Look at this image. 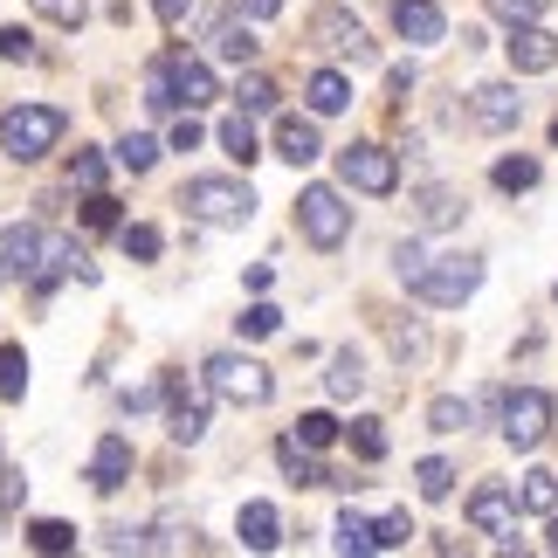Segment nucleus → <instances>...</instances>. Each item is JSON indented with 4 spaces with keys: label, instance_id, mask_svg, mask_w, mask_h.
<instances>
[{
    "label": "nucleus",
    "instance_id": "nucleus-1",
    "mask_svg": "<svg viewBox=\"0 0 558 558\" xmlns=\"http://www.w3.org/2000/svg\"><path fill=\"white\" fill-rule=\"evenodd\" d=\"M56 138H62V111H49V104H14V111L0 118V153L21 159V166L56 153Z\"/></svg>",
    "mask_w": 558,
    "mask_h": 558
},
{
    "label": "nucleus",
    "instance_id": "nucleus-2",
    "mask_svg": "<svg viewBox=\"0 0 558 558\" xmlns=\"http://www.w3.org/2000/svg\"><path fill=\"white\" fill-rule=\"evenodd\" d=\"M180 207L193 214V221H207V228H242L255 214V193L242 180H186Z\"/></svg>",
    "mask_w": 558,
    "mask_h": 558
},
{
    "label": "nucleus",
    "instance_id": "nucleus-3",
    "mask_svg": "<svg viewBox=\"0 0 558 558\" xmlns=\"http://www.w3.org/2000/svg\"><path fill=\"white\" fill-rule=\"evenodd\" d=\"M201 373H207V386H214V393H221V400H234V407H263V400L276 393L269 366H263V359H248V352H214Z\"/></svg>",
    "mask_w": 558,
    "mask_h": 558
},
{
    "label": "nucleus",
    "instance_id": "nucleus-4",
    "mask_svg": "<svg viewBox=\"0 0 558 558\" xmlns=\"http://www.w3.org/2000/svg\"><path fill=\"white\" fill-rule=\"evenodd\" d=\"M296 228H304L311 248H338L352 234V207L338 201V186H304L296 193Z\"/></svg>",
    "mask_w": 558,
    "mask_h": 558
},
{
    "label": "nucleus",
    "instance_id": "nucleus-5",
    "mask_svg": "<svg viewBox=\"0 0 558 558\" xmlns=\"http://www.w3.org/2000/svg\"><path fill=\"white\" fill-rule=\"evenodd\" d=\"M476 283H483V263H476V255H435L414 296H421V304H435V311H456V304L476 296Z\"/></svg>",
    "mask_w": 558,
    "mask_h": 558
},
{
    "label": "nucleus",
    "instance_id": "nucleus-6",
    "mask_svg": "<svg viewBox=\"0 0 558 558\" xmlns=\"http://www.w3.org/2000/svg\"><path fill=\"white\" fill-rule=\"evenodd\" d=\"M551 421H558V400L538 393V386L504 393V441H510V448H538V441L551 435Z\"/></svg>",
    "mask_w": 558,
    "mask_h": 558
},
{
    "label": "nucleus",
    "instance_id": "nucleus-7",
    "mask_svg": "<svg viewBox=\"0 0 558 558\" xmlns=\"http://www.w3.org/2000/svg\"><path fill=\"white\" fill-rule=\"evenodd\" d=\"M207 373H173L166 379V421H173V441H201L207 435Z\"/></svg>",
    "mask_w": 558,
    "mask_h": 558
},
{
    "label": "nucleus",
    "instance_id": "nucleus-8",
    "mask_svg": "<svg viewBox=\"0 0 558 558\" xmlns=\"http://www.w3.org/2000/svg\"><path fill=\"white\" fill-rule=\"evenodd\" d=\"M338 180L359 186V193H393L400 186V159L386 145H345L338 153Z\"/></svg>",
    "mask_w": 558,
    "mask_h": 558
},
{
    "label": "nucleus",
    "instance_id": "nucleus-9",
    "mask_svg": "<svg viewBox=\"0 0 558 558\" xmlns=\"http://www.w3.org/2000/svg\"><path fill=\"white\" fill-rule=\"evenodd\" d=\"M504 56H510V70H518V76H545V70H558V35L538 28V21H518L510 41H504Z\"/></svg>",
    "mask_w": 558,
    "mask_h": 558
},
{
    "label": "nucleus",
    "instance_id": "nucleus-10",
    "mask_svg": "<svg viewBox=\"0 0 558 558\" xmlns=\"http://www.w3.org/2000/svg\"><path fill=\"white\" fill-rule=\"evenodd\" d=\"M311 41H317V49H331V56H352V62H366V56H373L366 28H359L345 8H317V14H311Z\"/></svg>",
    "mask_w": 558,
    "mask_h": 558
},
{
    "label": "nucleus",
    "instance_id": "nucleus-11",
    "mask_svg": "<svg viewBox=\"0 0 558 558\" xmlns=\"http://www.w3.org/2000/svg\"><path fill=\"white\" fill-rule=\"evenodd\" d=\"M518 489H504V483H483L476 497H469V524L489 531V538H518Z\"/></svg>",
    "mask_w": 558,
    "mask_h": 558
},
{
    "label": "nucleus",
    "instance_id": "nucleus-12",
    "mask_svg": "<svg viewBox=\"0 0 558 558\" xmlns=\"http://www.w3.org/2000/svg\"><path fill=\"white\" fill-rule=\"evenodd\" d=\"M469 118H476L483 132H510V124L524 118L518 83H483V90H469Z\"/></svg>",
    "mask_w": 558,
    "mask_h": 558
},
{
    "label": "nucleus",
    "instance_id": "nucleus-13",
    "mask_svg": "<svg viewBox=\"0 0 558 558\" xmlns=\"http://www.w3.org/2000/svg\"><path fill=\"white\" fill-rule=\"evenodd\" d=\"M166 76H173V97L186 104V111H201V104H214V97H221V90H214V70H207L201 56H186V49H173V56H166Z\"/></svg>",
    "mask_w": 558,
    "mask_h": 558
},
{
    "label": "nucleus",
    "instance_id": "nucleus-14",
    "mask_svg": "<svg viewBox=\"0 0 558 558\" xmlns=\"http://www.w3.org/2000/svg\"><path fill=\"white\" fill-rule=\"evenodd\" d=\"M393 28H400V41L427 49V41H441V35H448V21H441L435 0H393Z\"/></svg>",
    "mask_w": 558,
    "mask_h": 558
},
{
    "label": "nucleus",
    "instance_id": "nucleus-15",
    "mask_svg": "<svg viewBox=\"0 0 558 558\" xmlns=\"http://www.w3.org/2000/svg\"><path fill=\"white\" fill-rule=\"evenodd\" d=\"M41 248H49V234H41V228H8V234H0V269H8V276H28V283H35Z\"/></svg>",
    "mask_w": 558,
    "mask_h": 558
},
{
    "label": "nucleus",
    "instance_id": "nucleus-16",
    "mask_svg": "<svg viewBox=\"0 0 558 558\" xmlns=\"http://www.w3.org/2000/svg\"><path fill=\"white\" fill-rule=\"evenodd\" d=\"M276 462H283V476H290L296 489H325V483H331V469L317 462V448H311V441H296V435L276 441Z\"/></svg>",
    "mask_w": 558,
    "mask_h": 558
},
{
    "label": "nucleus",
    "instance_id": "nucleus-17",
    "mask_svg": "<svg viewBox=\"0 0 558 558\" xmlns=\"http://www.w3.org/2000/svg\"><path fill=\"white\" fill-rule=\"evenodd\" d=\"M124 476H132V441H124V435H104L97 456H90V489L111 497V489H124Z\"/></svg>",
    "mask_w": 558,
    "mask_h": 558
},
{
    "label": "nucleus",
    "instance_id": "nucleus-18",
    "mask_svg": "<svg viewBox=\"0 0 558 558\" xmlns=\"http://www.w3.org/2000/svg\"><path fill=\"white\" fill-rule=\"evenodd\" d=\"M248 551H276L283 545V518H276V504H242V518H234Z\"/></svg>",
    "mask_w": 558,
    "mask_h": 558
},
{
    "label": "nucleus",
    "instance_id": "nucleus-19",
    "mask_svg": "<svg viewBox=\"0 0 558 558\" xmlns=\"http://www.w3.org/2000/svg\"><path fill=\"white\" fill-rule=\"evenodd\" d=\"M462 214H469V207H462L456 186H421V193H414V221H421V228H456Z\"/></svg>",
    "mask_w": 558,
    "mask_h": 558
},
{
    "label": "nucleus",
    "instance_id": "nucleus-20",
    "mask_svg": "<svg viewBox=\"0 0 558 558\" xmlns=\"http://www.w3.org/2000/svg\"><path fill=\"white\" fill-rule=\"evenodd\" d=\"M325 145H317V124L311 118H283L276 124V159H290V166H311Z\"/></svg>",
    "mask_w": 558,
    "mask_h": 558
},
{
    "label": "nucleus",
    "instance_id": "nucleus-21",
    "mask_svg": "<svg viewBox=\"0 0 558 558\" xmlns=\"http://www.w3.org/2000/svg\"><path fill=\"white\" fill-rule=\"evenodd\" d=\"M331 551H345V558L379 551V524H366L359 510H338V524H331Z\"/></svg>",
    "mask_w": 558,
    "mask_h": 558
},
{
    "label": "nucleus",
    "instance_id": "nucleus-22",
    "mask_svg": "<svg viewBox=\"0 0 558 558\" xmlns=\"http://www.w3.org/2000/svg\"><path fill=\"white\" fill-rule=\"evenodd\" d=\"M304 97H311V111H317V118H338V111H345V104H352V83L338 76V70H311Z\"/></svg>",
    "mask_w": 558,
    "mask_h": 558
},
{
    "label": "nucleus",
    "instance_id": "nucleus-23",
    "mask_svg": "<svg viewBox=\"0 0 558 558\" xmlns=\"http://www.w3.org/2000/svg\"><path fill=\"white\" fill-rule=\"evenodd\" d=\"M207 41H214V56H221V62H255V35H248L234 14H214Z\"/></svg>",
    "mask_w": 558,
    "mask_h": 558
},
{
    "label": "nucleus",
    "instance_id": "nucleus-24",
    "mask_svg": "<svg viewBox=\"0 0 558 558\" xmlns=\"http://www.w3.org/2000/svg\"><path fill=\"white\" fill-rule=\"evenodd\" d=\"M325 386H331V400H359V393H366V366H359V352H331Z\"/></svg>",
    "mask_w": 558,
    "mask_h": 558
},
{
    "label": "nucleus",
    "instance_id": "nucleus-25",
    "mask_svg": "<svg viewBox=\"0 0 558 558\" xmlns=\"http://www.w3.org/2000/svg\"><path fill=\"white\" fill-rule=\"evenodd\" d=\"M345 441H352V456H359V462H379V456H386V427H379L373 414H359V421L345 427Z\"/></svg>",
    "mask_w": 558,
    "mask_h": 558
},
{
    "label": "nucleus",
    "instance_id": "nucleus-26",
    "mask_svg": "<svg viewBox=\"0 0 558 558\" xmlns=\"http://www.w3.org/2000/svg\"><path fill=\"white\" fill-rule=\"evenodd\" d=\"M21 393H28V352L0 345V400H21Z\"/></svg>",
    "mask_w": 558,
    "mask_h": 558
},
{
    "label": "nucleus",
    "instance_id": "nucleus-27",
    "mask_svg": "<svg viewBox=\"0 0 558 558\" xmlns=\"http://www.w3.org/2000/svg\"><path fill=\"white\" fill-rule=\"evenodd\" d=\"M414 483H421V497H427V504H441L448 489H456V469H448L441 456H427V462L414 469Z\"/></svg>",
    "mask_w": 558,
    "mask_h": 558
},
{
    "label": "nucleus",
    "instance_id": "nucleus-28",
    "mask_svg": "<svg viewBox=\"0 0 558 558\" xmlns=\"http://www.w3.org/2000/svg\"><path fill=\"white\" fill-rule=\"evenodd\" d=\"M221 145H228V159H234V166H248V159H263V153H255V132H248V111L221 124Z\"/></svg>",
    "mask_w": 558,
    "mask_h": 558
},
{
    "label": "nucleus",
    "instance_id": "nucleus-29",
    "mask_svg": "<svg viewBox=\"0 0 558 558\" xmlns=\"http://www.w3.org/2000/svg\"><path fill=\"white\" fill-rule=\"evenodd\" d=\"M489 180H497L504 193H531V186H538V159H497Z\"/></svg>",
    "mask_w": 558,
    "mask_h": 558
},
{
    "label": "nucleus",
    "instance_id": "nucleus-30",
    "mask_svg": "<svg viewBox=\"0 0 558 558\" xmlns=\"http://www.w3.org/2000/svg\"><path fill=\"white\" fill-rule=\"evenodd\" d=\"M153 159H159V145L145 138V132H132V138H118V166H124V173H153Z\"/></svg>",
    "mask_w": 558,
    "mask_h": 558
},
{
    "label": "nucleus",
    "instance_id": "nucleus-31",
    "mask_svg": "<svg viewBox=\"0 0 558 558\" xmlns=\"http://www.w3.org/2000/svg\"><path fill=\"white\" fill-rule=\"evenodd\" d=\"M427 427H441V435H462V427H469V400L441 393L435 407H427Z\"/></svg>",
    "mask_w": 558,
    "mask_h": 558
},
{
    "label": "nucleus",
    "instance_id": "nucleus-32",
    "mask_svg": "<svg viewBox=\"0 0 558 558\" xmlns=\"http://www.w3.org/2000/svg\"><path fill=\"white\" fill-rule=\"evenodd\" d=\"M41 21H56V28H83L90 21V0H35Z\"/></svg>",
    "mask_w": 558,
    "mask_h": 558
},
{
    "label": "nucleus",
    "instance_id": "nucleus-33",
    "mask_svg": "<svg viewBox=\"0 0 558 558\" xmlns=\"http://www.w3.org/2000/svg\"><path fill=\"white\" fill-rule=\"evenodd\" d=\"M28 545L56 558V551H70V545H76V531H70V524H56V518H41V524H28Z\"/></svg>",
    "mask_w": 558,
    "mask_h": 558
},
{
    "label": "nucleus",
    "instance_id": "nucleus-34",
    "mask_svg": "<svg viewBox=\"0 0 558 558\" xmlns=\"http://www.w3.org/2000/svg\"><path fill=\"white\" fill-rule=\"evenodd\" d=\"M518 504H524V510H551V504H558V476H545V469H531V476H524V489H518Z\"/></svg>",
    "mask_w": 558,
    "mask_h": 558
},
{
    "label": "nucleus",
    "instance_id": "nucleus-35",
    "mask_svg": "<svg viewBox=\"0 0 558 558\" xmlns=\"http://www.w3.org/2000/svg\"><path fill=\"white\" fill-rule=\"evenodd\" d=\"M118 242H124V255H132V263H153V255H159V228L132 221V228H118Z\"/></svg>",
    "mask_w": 558,
    "mask_h": 558
},
{
    "label": "nucleus",
    "instance_id": "nucleus-36",
    "mask_svg": "<svg viewBox=\"0 0 558 558\" xmlns=\"http://www.w3.org/2000/svg\"><path fill=\"white\" fill-rule=\"evenodd\" d=\"M234 97H242V111H248V118L276 111V83H269V76H242V90H234Z\"/></svg>",
    "mask_w": 558,
    "mask_h": 558
},
{
    "label": "nucleus",
    "instance_id": "nucleus-37",
    "mask_svg": "<svg viewBox=\"0 0 558 558\" xmlns=\"http://www.w3.org/2000/svg\"><path fill=\"white\" fill-rule=\"evenodd\" d=\"M427 263H435V255H421L414 242H400V248H393V269H400V283H407V290H421V276H427Z\"/></svg>",
    "mask_w": 558,
    "mask_h": 558
},
{
    "label": "nucleus",
    "instance_id": "nucleus-38",
    "mask_svg": "<svg viewBox=\"0 0 558 558\" xmlns=\"http://www.w3.org/2000/svg\"><path fill=\"white\" fill-rule=\"evenodd\" d=\"M234 325H242V338H269L276 325H283V311H276V304H248L242 317H234Z\"/></svg>",
    "mask_w": 558,
    "mask_h": 558
},
{
    "label": "nucleus",
    "instance_id": "nucleus-39",
    "mask_svg": "<svg viewBox=\"0 0 558 558\" xmlns=\"http://www.w3.org/2000/svg\"><path fill=\"white\" fill-rule=\"evenodd\" d=\"M407 538H414V518H407V510L379 518V551H407Z\"/></svg>",
    "mask_w": 558,
    "mask_h": 558
},
{
    "label": "nucleus",
    "instance_id": "nucleus-40",
    "mask_svg": "<svg viewBox=\"0 0 558 558\" xmlns=\"http://www.w3.org/2000/svg\"><path fill=\"white\" fill-rule=\"evenodd\" d=\"M173 104H180L173 97V76H166V62H159V70L145 76V111H173Z\"/></svg>",
    "mask_w": 558,
    "mask_h": 558
},
{
    "label": "nucleus",
    "instance_id": "nucleus-41",
    "mask_svg": "<svg viewBox=\"0 0 558 558\" xmlns=\"http://www.w3.org/2000/svg\"><path fill=\"white\" fill-rule=\"evenodd\" d=\"M489 14H497L504 28H518V21H538L545 14V0H489Z\"/></svg>",
    "mask_w": 558,
    "mask_h": 558
},
{
    "label": "nucleus",
    "instance_id": "nucleus-42",
    "mask_svg": "<svg viewBox=\"0 0 558 558\" xmlns=\"http://www.w3.org/2000/svg\"><path fill=\"white\" fill-rule=\"evenodd\" d=\"M338 435V421L331 414H304V421H296V441H311V448H325Z\"/></svg>",
    "mask_w": 558,
    "mask_h": 558
},
{
    "label": "nucleus",
    "instance_id": "nucleus-43",
    "mask_svg": "<svg viewBox=\"0 0 558 558\" xmlns=\"http://www.w3.org/2000/svg\"><path fill=\"white\" fill-rule=\"evenodd\" d=\"M0 56H8V62H35V35L28 28H0Z\"/></svg>",
    "mask_w": 558,
    "mask_h": 558
},
{
    "label": "nucleus",
    "instance_id": "nucleus-44",
    "mask_svg": "<svg viewBox=\"0 0 558 558\" xmlns=\"http://www.w3.org/2000/svg\"><path fill=\"white\" fill-rule=\"evenodd\" d=\"M83 221H90V228H118V201H111V193H90V207H83Z\"/></svg>",
    "mask_w": 558,
    "mask_h": 558
},
{
    "label": "nucleus",
    "instance_id": "nucleus-45",
    "mask_svg": "<svg viewBox=\"0 0 558 558\" xmlns=\"http://www.w3.org/2000/svg\"><path fill=\"white\" fill-rule=\"evenodd\" d=\"M76 186H90V193L104 186V159L97 153H76Z\"/></svg>",
    "mask_w": 558,
    "mask_h": 558
},
{
    "label": "nucleus",
    "instance_id": "nucleus-46",
    "mask_svg": "<svg viewBox=\"0 0 558 558\" xmlns=\"http://www.w3.org/2000/svg\"><path fill=\"white\" fill-rule=\"evenodd\" d=\"M193 145H201V118H193V111H186V118L173 124V153H193Z\"/></svg>",
    "mask_w": 558,
    "mask_h": 558
},
{
    "label": "nucleus",
    "instance_id": "nucleus-47",
    "mask_svg": "<svg viewBox=\"0 0 558 558\" xmlns=\"http://www.w3.org/2000/svg\"><path fill=\"white\" fill-rule=\"evenodd\" d=\"M159 393H166V386H138V393H124V407H132V414H153Z\"/></svg>",
    "mask_w": 558,
    "mask_h": 558
},
{
    "label": "nucleus",
    "instance_id": "nucleus-48",
    "mask_svg": "<svg viewBox=\"0 0 558 558\" xmlns=\"http://www.w3.org/2000/svg\"><path fill=\"white\" fill-rule=\"evenodd\" d=\"M21 497H28V483H21V476H0V510H14Z\"/></svg>",
    "mask_w": 558,
    "mask_h": 558
},
{
    "label": "nucleus",
    "instance_id": "nucleus-49",
    "mask_svg": "<svg viewBox=\"0 0 558 558\" xmlns=\"http://www.w3.org/2000/svg\"><path fill=\"white\" fill-rule=\"evenodd\" d=\"M186 8H193V0H153V14H159V21H186Z\"/></svg>",
    "mask_w": 558,
    "mask_h": 558
},
{
    "label": "nucleus",
    "instance_id": "nucleus-50",
    "mask_svg": "<svg viewBox=\"0 0 558 558\" xmlns=\"http://www.w3.org/2000/svg\"><path fill=\"white\" fill-rule=\"evenodd\" d=\"M242 14H255V21H269V14H283V0H242Z\"/></svg>",
    "mask_w": 558,
    "mask_h": 558
},
{
    "label": "nucleus",
    "instance_id": "nucleus-51",
    "mask_svg": "<svg viewBox=\"0 0 558 558\" xmlns=\"http://www.w3.org/2000/svg\"><path fill=\"white\" fill-rule=\"evenodd\" d=\"M545 551H558V518H551V524H545Z\"/></svg>",
    "mask_w": 558,
    "mask_h": 558
},
{
    "label": "nucleus",
    "instance_id": "nucleus-52",
    "mask_svg": "<svg viewBox=\"0 0 558 558\" xmlns=\"http://www.w3.org/2000/svg\"><path fill=\"white\" fill-rule=\"evenodd\" d=\"M551 145H558V118H551Z\"/></svg>",
    "mask_w": 558,
    "mask_h": 558
},
{
    "label": "nucleus",
    "instance_id": "nucleus-53",
    "mask_svg": "<svg viewBox=\"0 0 558 558\" xmlns=\"http://www.w3.org/2000/svg\"><path fill=\"white\" fill-rule=\"evenodd\" d=\"M551 304H558V283H551Z\"/></svg>",
    "mask_w": 558,
    "mask_h": 558
}]
</instances>
